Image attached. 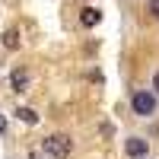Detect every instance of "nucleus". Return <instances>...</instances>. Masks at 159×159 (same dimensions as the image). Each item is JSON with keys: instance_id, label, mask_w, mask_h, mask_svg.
<instances>
[{"instance_id": "f257e3e1", "label": "nucleus", "mask_w": 159, "mask_h": 159, "mask_svg": "<svg viewBox=\"0 0 159 159\" xmlns=\"http://www.w3.org/2000/svg\"><path fill=\"white\" fill-rule=\"evenodd\" d=\"M130 108H134V115H140V118H150L156 111V92L137 89L134 96H130Z\"/></svg>"}, {"instance_id": "f03ea898", "label": "nucleus", "mask_w": 159, "mask_h": 159, "mask_svg": "<svg viewBox=\"0 0 159 159\" xmlns=\"http://www.w3.org/2000/svg\"><path fill=\"white\" fill-rule=\"evenodd\" d=\"M70 147H73V143H70L67 134H51V137L45 140V153L54 156V159H67V156H70Z\"/></svg>"}, {"instance_id": "7ed1b4c3", "label": "nucleus", "mask_w": 159, "mask_h": 159, "mask_svg": "<svg viewBox=\"0 0 159 159\" xmlns=\"http://www.w3.org/2000/svg\"><path fill=\"white\" fill-rule=\"evenodd\" d=\"M124 150H127V156H130V159H147V150H150V143L143 140V137H127Z\"/></svg>"}, {"instance_id": "20e7f679", "label": "nucleus", "mask_w": 159, "mask_h": 159, "mask_svg": "<svg viewBox=\"0 0 159 159\" xmlns=\"http://www.w3.org/2000/svg\"><path fill=\"white\" fill-rule=\"evenodd\" d=\"M99 19H102V13H99L96 7H83V10H80V22H83L86 29H92V25H99Z\"/></svg>"}, {"instance_id": "39448f33", "label": "nucleus", "mask_w": 159, "mask_h": 159, "mask_svg": "<svg viewBox=\"0 0 159 159\" xmlns=\"http://www.w3.org/2000/svg\"><path fill=\"white\" fill-rule=\"evenodd\" d=\"M25 83H29V76H25L22 70H13V89L22 92V89H25Z\"/></svg>"}, {"instance_id": "423d86ee", "label": "nucleus", "mask_w": 159, "mask_h": 159, "mask_svg": "<svg viewBox=\"0 0 159 159\" xmlns=\"http://www.w3.org/2000/svg\"><path fill=\"white\" fill-rule=\"evenodd\" d=\"M16 115H19V118H22V121H25V124H38V115H35V111H32V108H19V111H16Z\"/></svg>"}, {"instance_id": "0eeeda50", "label": "nucleus", "mask_w": 159, "mask_h": 159, "mask_svg": "<svg viewBox=\"0 0 159 159\" xmlns=\"http://www.w3.org/2000/svg\"><path fill=\"white\" fill-rule=\"evenodd\" d=\"M3 45H7L10 51H13V48H19V35H16V32H13V29H10V32L3 35Z\"/></svg>"}, {"instance_id": "6e6552de", "label": "nucleus", "mask_w": 159, "mask_h": 159, "mask_svg": "<svg viewBox=\"0 0 159 159\" xmlns=\"http://www.w3.org/2000/svg\"><path fill=\"white\" fill-rule=\"evenodd\" d=\"M150 16L159 19V0H150Z\"/></svg>"}, {"instance_id": "1a4fd4ad", "label": "nucleus", "mask_w": 159, "mask_h": 159, "mask_svg": "<svg viewBox=\"0 0 159 159\" xmlns=\"http://www.w3.org/2000/svg\"><path fill=\"white\" fill-rule=\"evenodd\" d=\"M153 92H156V96H159V70L153 73Z\"/></svg>"}, {"instance_id": "9d476101", "label": "nucleus", "mask_w": 159, "mask_h": 159, "mask_svg": "<svg viewBox=\"0 0 159 159\" xmlns=\"http://www.w3.org/2000/svg\"><path fill=\"white\" fill-rule=\"evenodd\" d=\"M0 134H7V121H3V115H0Z\"/></svg>"}]
</instances>
